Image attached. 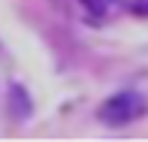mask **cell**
<instances>
[{
    "instance_id": "cell-1",
    "label": "cell",
    "mask_w": 148,
    "mask_h": 142,
    "mask_svg": "<svg viewBox=\"0 0 148 142\" xmlns=\"http://www.w3.org/2000/svg\"><path fill=\"white\" fill-rule=\"evenodd\" d=\"M145 112H148V100L139 91H133V88H124V91L112 94V97L100 106L97 115H100V121H103L106 127H127V124H133V121H139Z\"/></svg>"
},
{
    "instance_id": "cell-2",
    "label": "cell",
    "mask_w": 148,
    "mask_h": 142,
    "mask_svg": "<svg viewBox=\"0 0 148 142\" xmlns=\"http://www.w3.org/2000/svg\"><path fill=\"white\" fill-rule=\"evenodd\" d=\"M79 6H82L85 18H88L91 24H103L106 18H109V12L121 6V0H79Z\"/></svg>"
},
{
    "instance_id": "cell-3",
    "label": "cell",
    "mask_w": 148,
    "mask_h": 142,
    "mask_svg": "<svg viewBox=\"0 0 148 142\" xmlns=\"http://www.w3.org/2000/svg\"><path fill=\"white\" fill-rule=\"evenodd\" d=\"M124 6L139 18H148V0H124Z\"/></svg>"
}]
</instances>
